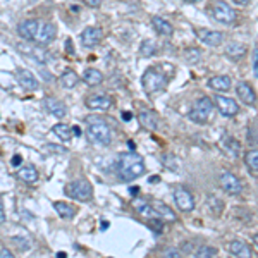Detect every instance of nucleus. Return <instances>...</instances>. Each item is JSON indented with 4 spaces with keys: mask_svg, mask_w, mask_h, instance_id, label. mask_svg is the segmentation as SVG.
Wrapping results in <instances>:
<instances>
[{
    "mask_svg": "<svg viewBox=\"0 0 258 258\" xmlns=\"http://www.w3.org/2000/svg\"><path fill=\"white\" fill-rule=\"evenodd\" d=\"M145 174V162L134 152L123 153L117 162V176L123 183H131Z\"/></svg>",
    "mask_w": 258,
    "mask_h": 258,
    "instance_id": "nucleus-1",
    "label": "nucleus"
},
{
    "mask_svg": "<svg viewBox=\"0 0 258 258\" xmlns=\"http://www.w3.org/2000/svg\"><path fill=\"white\" fill-rule=\"evenodd\" d=\"M86 124H88L86 138H88L90 143L102 146L110 145V141H112V131H110V126L107 124L105 117L88 116L86 117Z\"/></svg>",
    "mask_w": 258,
    "mask_h": 258,
    "instance_id": "nucleus-2",
    "label": "nucleus"
},
{
    "mask_svg": "<svg viewBox=\"0 0 258 258\" xmlns=\"http://www.w3.org/2000/svg\"><path fill=\"white\" fill-rule=\"evenodd\" d=\"M141 83H143V88H145L146 93H159L167 86V74L162 71L160 65L150 67V69H146L145 74H143Z\"/></svg>",
    "mask_w": 258,
    "mask_h": 258,
    "instance_id": "nucleus-3",
    "label": "nucleus"
},
{
    "mask_svg": "<svg viewBox=\"0 0 258 258\" xmlns=\"http://www.w3.org/2000/svg\"><path fill=\"white\" fill-rule=\"evenodd\" d=\"M64 193L67 194L69 198H74V200L78 201H88L92 200L93 196V188L86 179H78L69 183L67 186H65Z\"/></svg>",
    "mask_w": 258,
    "mask_h": 258,
    "instance_id": "nucleus-4",
    "label": "nucleus"
},
{
    "mask_svg": "<svg viewBox=\"0 0 258 258\" xmlns=\"http://www.w3.org/2000/svg\"><path fill=\"white\" fill-rule=\"evenodd\" d=\"M212 110H214V102H212L208 97H200V98L194 102V107L190 112V119L196 124H205L212 116Z\"/></svg>",
    "mask_w": 258,
    "mask_h": 258,
    "instance_id": "nucleus-5",
    "label": "nucleus"
},
{
    "mask_svg": "<svg viewBox=\"0 0 258 258\" xmlns=\"http://www.w3.org/2000/svg\"><path fill=\"white\" fill-rule=\"evenodd\" d=\"M212 14H214L215 21H219V23L222 24H227L229 26V24L236 23L234 9H232L227 2H224V0H219V2H215L214 5H212Z\"/></svg>",
    "mask_w": 258,
    "mask_h": 258,
    "instance_id": "nucleus-6",
    "label": "nucleus"
},
{
    "mask_svg": "<svg viewBox=\"0 0 258 258\" xmlns=\"http://www.w3.org/2000/svg\"><path fill=\"white\" fill-rule=\"evenodd\" d=\"M219 183H221L222 190H224L227 194H232V196H236V194H239L243 191V183L239 181V177L236 176V174L229 172V170L221 174Z\"/></svg>",
    "mask_w": 258,
    "mask_h": 258,
    "instance_id": "nucleus-7",
    "label": "nucleus"
},
{
    "mask_svg": "<svg viewBox=\"0 0 258 258\" xmlns=\"http://www.w3.org/2000/svg\"><path fill=\"white\" fill-rule=\"evenodd\" d=\"M174 201L181 212H191L194 208V196L183 186H177L174 190Z\"/></svg>",
    "mask_w": 258,
    "mask_h": 258,
    "instance_id": "nucleus-8",
    "label": "nucleus"
},
{
    "mask_svg": "<svg viewBox=\"0 0 258 258\" xmlns=\"http://www.w3.org/2000/svg\"><path fill=\"white\" fill-rule=\"evenodd\" d=\"M215 105H217L219 112L226 117H234L236 114L239 112V105L234 98H229V97H222V95H217L215 97Z\"/></svg>",
    "mask_w": 258,
    "mask_h": 258,
    "instance_id": "nucleus-9",
    "label": "nucleus"
},
{
    "mask_svg": "<svg viewBox=\"0 0 258 258\" xmlns=\"http://www.w3.org/2000/svg\"><path fill=\"white\" fill-rule=\"evenodd\" d=\"M102 36H103V31L100 30V28H95V26L85 28V30H83V33H81L83 47H86V48L95 47V45L98 43L100 40H102Z\"/></svg>",
    "mask_w": 258,
    "mask_h": 258,
    "instance_id": "nucleus-10",
    "label": "nucleus"
},
{
    "mask_svg": "<svg viewBox=\"0 0 258 258\" xmlns=\"http://www.w3.org/2000/svg\"><path fill=\"white\" fill-rule=\"evenodd\" d=\"M17 48H19L23 54L30 55L31 59H34V61L38 62V64H47L48 61H50V54H48L47 50H43V48H38V47H31V45H17Z\"/></svg>",
    "mask_w": 258,
    "mask_h": 258,
    "instance_id": "nucleus-11",
    "label": "nucleus"
},
{
    "mask_svg": "<svg viewBox=\"0 0 258 258\" xmlns=\"http://www.w3.org/2000/svg\"><path fill=\"white\" fill-rule=\"evenodd\" d=\"M38 28H40V23H38L36 19H24L23 23H19V26H17V33H19V36H23L24 40L31 41L36 36Z\"/></svg>",
    "mask_w": 258,
    "mask_h": 258,
    "instance_id": "nucleus-12",
    "label": "nucleus"
},
{
    "mask_svg": "<svg viewBox=\"0 0 258 258\" xmlns=\"http://www.w3.org/2000/svg\"><path fill=\"white\" fill-rule=\"evenodd\" d=\"M196 34L205 45L208 47H219L224 41V34L215 30H196Z\"/></svg>",
    "mask_w": 258,
    "mask_h": 258,
    "instance_id": "nucleus-13",
    "label": "nucleus"
},
{
    "mask_svg": "<svg viewBox=\"0 0 258 258\" xmlns=\"http://www.w3.org/2000/svg\"><path fill=\"white\" fill-rule=\"evenodd\" d=\"M17 81H19V85L23 86L26 92H36V90L40 88L38 79L34 78L33 72H30L28 69H19V71H17Z\"/></svg>",
    "mask_w": 258,
    "mask_h": 258,
    "instance_id": "nucleus-14",
    "label": "nucleus"
},
{
    "mask_svg": "<svg viewBox=\"0 0 258 258\" xmlns=\"http://www.w3.org/2000/svg\"><path fill=\"white\" fill-rule=\"evenodd\" d=\"M55 33H57V30H55L54 24H52V23H43V24H40V28H38L34 40H36L40 45H48L55 38Z\"/></svg>",
    "mask_w": 258,
    "mask_h": 258,
    "instance_id": "nucleus-15",
    "label": "nucleus"
},
{
    "mask_svg": "<svg viewBox=\"0 0 258 258\" xmlns=\"http://www.w3.org/2000/svg\"><path fill=\"white\" fill-rule=\"evenodd\" d=\"M43 105L45 109H47L52 116L57 117V119H62V117H65V114H67V109H65L64 103H62L61 100L54 98V97H47V98L43 100Z\"/></svg>",
    "mask_w": 258,
    "mask_h": 258,
    "instance_id": "nucleus-16",
    "label": "nucleus"
},
{
    "mask_svg": "<svg viewBox=\"0 0 258 258\" xmlns=\"http://www.w3.org/2000/svg\"><path fill=\"white\" fill-rule=\"evenodd\" d=\"M138 121L146 131H157L159 128V116L152 110H141L138 114Z\"/></svg>",
    "mask_w": 258,
    "mask_h": 258,
    "instance_id": "nucleus-17",
    "label": "nucleus"
},
{
    "mask_svg": "<svg viewBox=\"0 0 258 258\" xmlns=\"http://www.w3.org/2000/svg\"><path fill=\"white\" fill-rule=\"evenodd\" d=\"M236 93H238V97L241 98V102L246 103V105H255L257 103V93L253 92V88L248 83H239V85L236 86Z\"/></svg>",
    "mask_w": 258,
    "mask_h": 258,
    "instance_id": "nucleus-18",
    "label": "nucleus"
},
{
    "mask_svg": "<svg viewBox=\"0 0 258 258\" xmlns=\"http://www.w3.org/2000/svg\"><path fill=\"white\" fill-rule=\"evenodd\" d=\"M227 250L231 255L234 257H239V258H250L253 257V250L250 245H246V243L243 241H231L227 245Z\"/></svg>",
    "mask_w": 258,
    "mask_h": 258,
    "instance_id": "nucleus-19",
    "label": "nucleus"
},
{
    "mask_svg": "<svg viewBox=\"0 0 258 258\" xmlns=\"http://www.w3.org/2000/svg\"><path fill=\"white\" fill-rule=\"evenodd\" d=\"M86 107L92 110H109L112 107V98L103 95L90 97V98H86Z\"/></svg>",
    "mask_w": 258,
    "mask_h": 258,
    "instance_id": "nucleus-20",
    "label": "nucleus"
},
{
    "mask_svg": "<svg viewBox=\"0 0 258 258\" xmlns=\"http://www.w3.org/2000/svg\"><path fill=\"white\" fill-rule=\"evenodd\" d=\"M221 146L226 153H227L231 159H238L239 157V152H241V143L238 139L231 138V136H226L224 139L221 141Z\"/></svg>",
    "mask_w": 258,
    "mask_h": 258,
    "instance_id": "nucleus-21",
    "label": "nucleus"
},
{
    "mask_svg": "<svg viewBox=\"0 0 258 258\" xmlns=\"http://www.w3.org/2000/svg\"><path fill=\"white\" fill-rule=\"evenodd\" d=\"M231 78L226 74L222 76H214V78H210V81H208V86H210L212 90H215V92H229L231 90Z\"/></svg>",
    "mask_w": 258,
    "mask_h": 258,
    "instance_id": "nucleus-22",
    "label": "nucleus"
},
{
    "mask_svg": "<svg viewBox=\"0 0 258 258\" xmlns=\"http://www.w3.org/2000/svg\"><path fill=\"white\" fill-rule=\"evenodd\" d=\"M152 26L155 28V31L159 34H162V36H170V34L174 33V28L170 23H167L163 17L160 16H153L152 17Z\"/></svg>",
    "mask_w": 258,
    "mask_h": 258,
    "instance_id": "nucleus-23",
    "label": "nucleus"
},
{
    "mask_svg": "<svg viewBox=\"0 0 258 258\" xmlns=\"http://www.w3.org/2000/svg\"><path fill=\"white\" fill-rule=\"evenodd\" d=\"M17 177H19L21 181H24V183L31 184V183H36L38 181V170L34 165H31V163H28V165H23L19 170H17Z\"/></svg>",
    "mask_w": 258,
    "mask_h": 258,
    "instance_id": "nucleus-24",
    "label": "nucleus"
},
{
    "mask_svg": "<svg viewBox=\"0 0 258 258\" xmlns=\"http://www.w3.org/2000/svg\"><path fill=\"white\" fill-rule=\"evenodd\" d=\"M226 55H227L231 61H239V59H243L246 55V47L243 43H238V41L229 43L227 47H226Z\"/></svg>",
    "mask_w": 258,
    "mask_h": 258,
    "instance_id": "nucleus-25",
    "label": "nucleus"
},
{
    "mask_svg": "<svg viewBox=\"0 0 258 258\" xmlns=\"http://www.w3.org/2000/svg\"><path fill=\"white\" fill-rule=\"evenodd\" d=\"M83 81L88 86H98L103 81V74L98 69H86L85 74H83Z\"/></svg>",
    "mask_w": 258,
    "mask_h": 258,
    "instance_id": "nucleus-26",
    "label": "nucleus"
},
{
    "mask_svg": "<svg viewBox=\"0 0 258 258\" xmlns=\"http://www.w3.org/2000/svg\"><path fill=\"white\" fill-rule=\"evenodd\" d=\"M134 207L143 217H148V219H159V212L155 210V207H152L150 203L146 201H141V200H136L134 201Z\"/></svg>",
    "mask_w": 258,
    "mask_h": 258,
    "instance_id": "nucleus-27",
    "label": "nucleus"
},
{
    "mask_svg": "<svg viewBox=\"0 0 258 258\" xmlns=\"http://www.w3.org/2000/svg\"><path fill=\"white\" fill-rule=\"evenodd\" d=\"M54 208H55V212L64 219H72L76 215V208L72 207V205L65 203V201H55Z\"/></svg>",
    "mask_w": 258,
    "mask_h": 258,
    "instance_id": "nucleus-28",
    "label": "nucleus"
},
{
    "mask_svg": "<svg viewBox=\"0 0 258 258\" xmlns=\"http://www.w3.org/2000/svg\"><path fill=\"white\" fill-rule=\"evenodd\" d=\"M52 132H54L55 136H59V138L62 139V141H69V139L72 138V128L67 126V124H55L54 128H52Z\"/></svg>",
    "mask_w": 258,
    "mask_h": 258,
    "instance_id": "nucleus-29",
    "label": "nucleus"
},
{
    "mask_svg": "<svg viewBox=\"0 0 258 258\" xmlns=\"http://www.w3.org/2000/svg\"><path fill=\"white\" fill-rule=\"evenodd\" d=\"M78 81H79V78H78V74H76L74 71H71V69H67V71H64L62 72V76H61V85L64 86V88H74L76 85H78Z\"/></svg>",
    "mask_w": 258,
    "mask_h": 258,
    "instance_id": "nucleus-30",
    "label": "nucleus"
},
{
    "mask_svg": "<svg viewBox=\"0 0 258 258\" xmlns=\"http://www.w3.org/2000/svg\"><path fill=\"white\" fill-rule=\"evenodd\" d=\"M155 210L159 212V217H160V219H165V221H169V222L177 221V215L174 214V210L169 207V205L157 203V205H155Z\"/></svg>",
    "mask_w": 258,
    "mask_h": 258,
    "instance_id": "nucleus-31",
    "label": "nucleus"
},
{
    "mask_svg": "<svg viewBox=\"0 0 258 258\" xmlns=\"http://www.w3.org/2000/svg\"><path fill=\"white\" fill-rule=\"evenodd\" d=\"M207 205H208V208H210V212L214 215H221L222 210H224V203H222L221 198H217L215 194H208Z\"/></svg>",
    "mask_w": 258,
    "mask_h": 258,
    "instance_id": "nucleus-32",
    "label": "nucleus"
},
{
    "mask_svg": "<svg viewBox=\"0 0 258 258\" xmlns=\"http://www.w3.org/2000/svg\"><path fill=\"white\" fill-rule=\"evenodd\" d=\"M155 52H157L155 41L152 40L141 41V45H139V54H141V57H152V55H155Z\"/></svg>",
    "mask_w": 258,
    "mask_h": 258,
    "instance_id": "nucleus-33",
    "label": "nucleus"
},
{
    "mask_svg": "<svg viewBox=\"0 0 258 258\" xmlns=\"http://www.w3.org/2000/svg\"><path fill=\"white\" fill-rule=\"evenodd\" d=\"M245 163L252 172H258V150H250L245 155Z\"/></svg>",
    "mask_w": 258,
    "mask_h": 258,
    "instance_id": "nucleus-34",
    "label": "nucleus"
},
{
    "mask_svg": "<svg viewBox=\"0 0 258 258\" xmlns=\"http://www.w3.org/2000/svg\"><path fill=\"white\" fill-rule=\"evenodd\" d=\"M184 59H186L188 64H198L201 59V52L198 50V48H188V50L184 52Z\"/></svg>",
    "mask_w": 258,
    "mask_h": 258,
    "instance_id": "nucleus-35",
    "label": "nucleus"
},
{
    "mask_svg": "<svg viewBox=\"0 0 258 258\" xmlns=\"http://www.w3.org/2000/svg\"><path fill=\"white\" fill-rule=\"evenodd\" d=\"M215 255H217V248H214V246H200L194 253L196 258H210Z\"/></svg>",
    "mask_w": 258,
    "mask_h": 258,
    "instance_id": "nucleus-36",
    "label": "nucleus"
},
{
    "mask_svg": "<svg viewBox=\"0 0 258 258\" xmlns=\"http://www.w3.org/2000/svg\"><path fill=\"white\" fill-rule=\"evenodd\" d=\"M12 243L17 246V248L21 250V252H26V250H30V248H31V245H30V239H26V238H21V236H14V238H12Z\"/></svg>",
    "mask_w": 258,
    "mask_h": 258,
    "instance_id": "nucleus-37",
    "label": "nucleus"
},
{
    "mask_svg": "<svg viewBox=\"0 0 258 258\" xmlns=\"http://www.w3.org/2000/svg\"><path fill=\"white\" fill-rule=\"evenodd\" d=\"M163 257H169V258H179L181 257V252L176 248H169L163 252Z\"/></svg>",
    "mask_w": 258,
    "mask_h": 258,
    "instance_id": "nucleus-38",
    "label": "nucleus"
},
{
    "mask_svg": "<svg viewBox=\"0 0 258 258\" xmlns=\"http://www.w3.org/2000/svg\"><path fill=\"white\" fill-rule=\"evenodd\" d=\"M150 226H153V231H155L157 234H160V231H162V222H159L157 219H152V224Z\"/></svg>",
    "mask_w": 258,
    "mask_h": 258,
    "instance_id": "nucleus-39",
    "label": "nucleus"
},
{
    "mask_svg": "<svg viewBox=\"0 0 258 258\" xmlns=\"http://www.w3.org/2000/svg\"><path fill=\"white\" fill-rule=\"evenodd\" d=\"M65 52L71 55H74V47H72V40L69 38V40H65Z\"/></svg>",
    "mask_w": 258,
    "mask_h": 258,
    "instance_id": "nucleus-40",
    "label": "nucleus"
},
{
    "mask_svg": "<svg viewBox=\"0 0 258 258\" xmlns=\"http://www.w3.org/2000/svg\"><path fill=\"white\" fill-rule=\"evenodd\" d=\"M47 150L57 152V153H65V148H59V145H47Z\"/></svg>",
    "mask_w": 258,
    "mask_h": 258,
    "instance_id": "nucleus-41",
    "label": "nucleus"
},
{
    "mask_svg": "<svg viewBox=\"0 0 258 258\" xmlns=\"http://www.w3.org/2000/svg\"><path fill=\"white\" fill-rule=\"evenodd\" d=\"M253 69H255V74L258 76V48H255V52H253Z\"/></svg>",
    "mask_w": 258,
    "mask_h": 258,
    "instance_id": "nucleus-42",
    "label": "nucleus"
},
{
    "mask_svg": "<svg viewBox=\"0 0 258 258\" xmlns=\"http://www.w3.org/2000/svg\"><path fill=\"white\" fill-rule=\"evenodd\" d=\"M12 252L10 250H7V248H2L0 250V258H12Z\"/></svg>",
    "mask_w": 258,
    "mask_h": 258,
    "instance_id": "nucleus-43",
    "label": "nucleus"
},
{
    "mask_svg": "<svg viewBox=\"0 0 258 258\" xmlns=\"http://www.w3.org/2000/svg\"><path fill=\"white\" fill-rule=\"evenodd\" d=\"M21 162H23V159H21V155H14V157H12V160H10V163H12L14 167H17Z\"/></svg>",
    "mask_w": 258,
    "mask_h": 258,
    "instance_id": "nucleus-44",
    "label": "nucleus"
},
{
    "mask_svg": "<svg viewBox=\"0 0 258 258\" xmlns=\"http://www.w3.org/2000/svg\"><path fill=\"white\" fill-rule=\"evenodd\" d=\"M85 2H86V3H88V5H90V7H98V5H100V3H102V2H103V0H85Z\"/></svg>",
    "mask_w": 258,
    "mask_h": 258,
    "instance_id": "nucleus-45",
    "label": "nucleus"
},
{
    "mask_svg": "<svg viewBox=\"0 0 258 258\" xmlns=\"http://www.w3.org/2000/svg\"><path fill=\"white\" fill-rule=\"evenodd\" d=\"M131 117H132L131 112H123V119L126 121V123H128V121H131Z\"/></svg>",
    "mask_w": 258,
    "mask_h": 258,
    "instance_id": "nucleus-46",
    "label": "nucleus"
},
{
    "mask_svg": "<svg viewBox=\"0 0 258 258\" xmlns=\"http://www.w3.org/2000/svg\"><path fill=\"white\" fill-rule=\"evenodd\" d=\"M3 222H5V214H3L2 207H0V224H3Z\"/></svg>",
    "mask_w": 258,
    "mask_h": 258,
    "instance_id": "nucleus-47",
    "label": "nucleus"
},
{
    "mask_svg": "<svg viewBox=\"0 0 258 258\" xmlns=\"http://www.w3.org/2000/svg\"><path fill=\"white\" fill-rule=\"evenodd\" d=\"M72 132H74L76 136H79V134H81V129H79L78 126H74V128H72Z\"/></svg>",
    "mask_w": 258,
    "mask_h": 258,
    "instance_id": "nucleus-48",
    "label": "nucleus"
},
{
    "mask_svg": "<svg viewBox=\"0 0 258 258\" xmlns=\"http://www.w3.org/2000/svg\"><path fill=\"white\" fill-rule=\"evenodd\" d=\"M136 193H139V188L132 186V188H131V194H136Z\"/></svg>",
    "mask_w": 258,
    "mask_h": 258,
    "instance_id": "nucleus-49",
    "label": "nucleus"
},
{
    "mask_svg": "<svg viewBox=\"0 0 258 258\" xmlns=\"http://www.w3.org/2000/svg\"><path fill=\"white\" fill-rule=\"evenodd\" d=\"M236 3H239V5H243V3H248L250 0H234Z\"/></svg>",
    "mask_w": 258,
    "mask_h": 258,
    "instance_id": "nucleus-50",
    "label": "nucleus"
},
{
    "mask_svg": "<svg viewBox=\"0 0 258 258\" xmlns=\"http://www.w3.org/2000/svg\"><path fill=\"white\" fill-rule=\"evenodd\" d=\"M57 257H59V258H65V257H67V255H65L64 252H59V253H57Z\"/></svg>",
    "mask_w": 258,
    "mask_h": 258,
    "instance_id": "nucleus-51",
    "label": "nucleus"
},
{
    "mask_svg": "<svg viewBox=\"0 0 258 258\" xmlns=\"http://www.w3.org/2000/svg\"><path fill=\"white\" fill-rule=\"evenodd\" d=\"M184 2H190V3H194V2H198V0H184Z\"/></svg>",
    "mask_w": 258,
    "mask_h": 258,
    "instance_id": "nucleus-52",
    "label": "nucleus"
},
{
    "mask_svg": "<svg viewBox=\"0 0 258 258\" xmlns=\"http://www.w3.org/2000/svg\"><path fill=\"white\" fill-rule=\"evenodd\" d=\"M255 243H257V246H258V234L255 236Z\"/></svg>",
    "mask_w": 258,
    "mask_h": 258,
    "instance_id": "nucleus-53",
    "label": "nucleus"
}]
</instances>
